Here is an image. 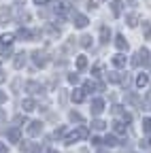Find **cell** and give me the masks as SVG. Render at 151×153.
I'll list each match as a JSON object with an SVG mask.
<instances>
[{"mask_svg": "<svg viewBox=\"0 0 151 153\" xmlns=\"http://www.w3.org/2000/svg\"><path fill=\"white\" fill-rule=\"evenodd\" d=\"M22 106H24V111H28V113H30V111H34V108H36V102H34V100H30V98H26Z\"/></svg>", "mask_w": 151, "mask_h": 153, "instance_id": "17", "label": "cell"}, {"mask_svg": "<svg viewBox=\"0 0 151 153\" xmlns=\"http://www.w3.org/2000/svg\"><path fill=\"white\" fill-rule=\"evenodd\" d=\"M81 47H85V49H87V47H91V36H87V34H85V36H81Z\"/></svg>", "mask_w": 151, "mask_h": 153, "instance_id": "23", "label": "cell"}, {"mask_svg": "<svg viewBox=\"0 0 151 153\" xmlns=\"http://www.w3.org/2000/svg\"><path fill=\"white\" fill-rule=\"evenodd\" d=\"M126 22H128V26H132V28H134V26L138 24V15H136V13H130V15L126 17Z\"/></svg>", "mask_w": 151, "mask_h": 153, "instance_id": "18", "label": "cell"}, {"mask_svg": "<svg viewBox=\"0 0 151 153\" xmlns=\"http://www.w3.org/2000/svg\"><path fill=\"white\" fill-rule=\"evenodd\" d=\"M113 130H115L117 134H123V132H126V126H123V121H115V123H113Z\"/></svg>", "mask_w": 151, "mask_h": 153, "instance_id": "22", "label": "cell"}, {"mask_svg": "<svg viewBox=\"0 0 151 153\" xmlns=\"http://www.w3.org/2000/svg\"><path fill=\"white\" fill-rule=\"evenodd\" d=\"M115 47H117L119 51H123V49H128V41H126L123 36H117V38H115Z\"/></svg>", "mask_w": 151, "mask_h": 153, "instance_id": "14", "label": "cell"}, {"mask_svg": "<svg viewBox=\"0 0 151 153\" xmlns=\"http://www.w3.org/2000/svg\"><path fill=\"white\" fill-rule=\"evenodd\" d=\"M100 38H102V43H109V41H111V30H109L106 26L100 28Z\"/></svg>", "mask_w": 151, "mask_h": 153, "instance_id": "15", "label": "cell"}, {"mask_svg": "<svg viewBox=\"0 0 151 153\" xmlns=\"http://www.w3.org/2000/svg\"><path fill=\"white\" fill-rule=\"evenodd\" d=\"M104 145H106V147H115V145H117L115 136H106V138H104Z\"/></svg>", "mask_w": 151, "mask_h": 153, "instance_id": "25", "label": "cell"}, {"mask_svg": "<svg viewBox=\"0 0 151 153\" xmlns=\"http://www.w3.org/2000/svg\"><path fill=\"white\" fill-rule=\"evenodd\" d=\"M26 87H28V91H30V94H43V85L34 83V81H30V83H28Z\"/></svg>", "mask_w": 151, "mask_h": 153, "instance_id": "11", "label": "cell"}, {"mask_svg": "<svg viewBox=\"0 0 151 153\" xmlns=\"http://www.w3.org/2000/svg\"><path fill=\"white\" fill-rule=\"evenodd\" d=\"M41 132H43V123H41V121H32V123H30V128H28V134H30V136H39Z\"/></svg>", "mask_w": 151, "mask_h": 153, "instance_id": "3", "label": "cell"}, {"mask_svg": "<svg viewBox=\"0 0 151 153\" xmlns=\"http://www.w3.org/2000/svg\"><path fill=\"white\" fill-rule=\"evenodd\" d=\"M143 132H151V119H143Z\"/></svg>", "mask_w": 151, "mask_h": 153, "instance_id": "28", "label": "cell"}, {"mask_svg": "<svg viewBox=\"0 0 151 153\" xmlns=\"http://www.w3.org/2000/svg\"><path fill=\"white\" fill-rule=\"evenodd\" d=\"M19 138H22V132L17 130V128H11L9 130V140L11 143H19Z\"/></svg>", "mask_w": 151, "mask_h": 153, "instance_id": "9", "label": "cell"}, {"mask_svg": "<svg viewBox=\"0 0 151 153\" xmlns=\"http://www.w3.org/2000/svg\"><path fill=\"white\" fill-rule=\"evenodd\" d=\"M145 36H147V38H151V28H147V30H145Z\"/></svg>", "mask_w": 151, "mask_h": 153, "instance_id": "36", "label": "cell"}, {"mask_svg": "<svg viewBox=\"0 0 151 153\" xmlns=\"http://www.w3.org/2000/svg\"><path fill=\"white\" fill-rule=\"evenodd\" d=\"M17 2H24V0H17Z\"/></svg>", "mask_w": 151, "mask_h": 153, "instance_id": "41", "label": "cell"}, {"mask_svg": "<svg viewBox=\"0 0 151 153\" xmlns=\"http://www.w3.org/2000/svg\"><path fill=\"white\" fill-rule=\"evenodd\" d=\"M85 136H87V128H79L77 132L68 134V138H66V145H72V143H77L79 138H85Z\"/></svg>", "mask_w": 151, "mask_h": 153, "instance_id": "1", "label": "cell"}, {"mask_svg": "<svg viewBox=\"0 0 151 153\" xmlns=\"http://www.w3.org/2000/svg\"><path fill=\"white\" fill-rule=\"evenodd\" d=\"M4 81V72H0V83H2Z\"/></svg>", "mask_w": 151, "mask_h": 153, "instance_id": "38", "label": "cell"}, {"mask_svg": "<svg viewBox=\"0 0 151 153\" xmlns=\"http://www.w3.org/2000/svg\"><path fill=\"white\" fill-rule=\"evenodd\" d=\"M68 81H70V83H77V81H79V76H77V74H70V76H68Z\"/></svg>", "mask_w": 151, "mask_h": 153, "instance_id": "31", "label": "cell"}, {"mask_svg": "<svg viewBox=\"0 0 151 153\" xmlns=\"http://www.w3.org/2000/svg\"><path fill=\"white\" fill-rule=\"evenodd\" d=\"M94 89H96V85H94L91 81H87V83L83 85V91H94Z\"/></svg>", "mask_w": 151, "mask_h": 153, "instance_id": "29", "label": "cell"}, {"mask_svg": "<svg viewBox=\"0 0 151 153\" xmlns=\"http://www.w3.org/2000/svg\"><path fill=\"white\" fill-rule=\"evenodd\" d=\"M32 57H34V64H36V66H45V64H47L45 53H41V51H34V53H32Z\"/></svg>", "mask_w": 151, "mask_h": 153, "instance_id": "7", "label": "cell"}, {"mask_svg": "<svg viewBox=\"0 0 151 153\" xmlns=\"http://www.w3.org/2000/svg\"><path fill=\"white\" fill-rule=\"evenodd\" d=\"M128 4H132V7H134V4H136V0H128Z\"/></svg>", "mask_w": 151, "mask_h": 153, "instance_id": "39", "label": "cell"}, {"mask_svg": "<svg viewBox=\"0 0 151 153\" xmlns=\"http://www.w3.org/2000/svg\"><path fill=\"white\" fill-rule=\"evenodd\" d=\"M17 36H19V38H30L32 34H30V30H26V28H22L19 32H17Z\"/></svg>", "mask_w": 151, "mask_h": 153, "instance_id": "27", "label": "cell"}, {"mask_svg": "<svg viewBox=\"0 0 151 153\" xmlns=\"http://www.w3.org/2000/svg\"><path fill=\"white\" fill-rule=\"evenodd\" d=\"M104 111V100H100V98H96L91 102V115H100Z\"/></svg>", "mask_w": 151, "mask_h": 153, "instance_id": "4", "label": "cell"}, {"mask_svg": "<svg viewBox=\"0 0 151 153\" xmlns=\"http://www.w3.org/2000/svg\"><path fill=\"white\" fill-rule=\"evenodd\" d=\"M100 70H102V64H96V66H94V70H91V72H94V76H98V74H100Z\"/></svg>", "mask_w": 151, "mask_h": 153, "instance_id": "30", "label": "cell"}, {"mask_svg": "<svg viewBox=\"0 0 151 153\" xmlns=\"http://www.w3.org/2000/svg\"><path fill=\"white\" fill-rule=\"evenodd\" d=\"M104 126H106V123L100 121V119H94V121H91V128H94V130H104Z\"/></svg>", "mask_w": 151, "mask_h": 153, "instance_id": "24", "label": "cell"}, {"mask_svg": "<svg viewBox=\"0 0 151 153\" xmlns=\"http://www.w3.org/2000/svg\"><path fill=\"white\" fill-rule=\"evenodd\" d=\"M77 68H79V70H83V68H87V57H85V55H81V57H77Z\"/></svg>", "mask_w": 151, "mask_h": 153, "instance_id": "21", "label": "cell"}, {"mask_svg": "<svg viewBox=\"0 0 151 153\" xmlns=\"http://www.w3.org/2000/svg\"><path fill=\"white\" fill-rule=\"evenodd\" d=\"M47 2H49V0H34V4H39V7L41 4H47Z\"/></svg>", "mask_w": 151, "mask_h": 153, "instance_id": "33", "label": "cell"}, {"mask_svg": "<svg viewBox=\"0 0 151 153\" xmlns=\"http://www.w3.org/2000/svg\"><path fill=\"white\" fill-rule=\"evenodd\" d=\"M109 81H111V83H119V81H123V76H121L117 70H113V72H109Z\"/></svg>", "mask_w": 151, "mask_h": 153, "instance_id": "16", "label": "cell"}, {"mask_svg": "<svg viewBox=\"0 0 151 153\" xmlns=\"http://www.w3.org/2000/svg\"><path fill=\"white\" fill-rule=\"evenodd\" d=\"M70 121H77V123H81V121H83V117H81L79 113H74V111H72V113H70Z\"/></svg>", "mask_w": 151, "mask_h": 153, "instance_id": "26", "label": "cell"}, {"mask_svg": "<svg viewBox=\"0 0 151 153\" xmlns=\"http://www.w3.org/2000/svg\"><path fill=\"white\" fill-rule=\"evenodd\" d=\"M13 34L11 32H7V34H2V36H0V45H2V47H11V43H13Z\"/></svg>", "mask_w": 151, "mask_h": 153, "instance_id": "10", "label": "cell"}, {"mask_svg": "<svg viewBox=\"0 0 151 153\" xmlns=\"http://www.w3.org/2000/svg\"><path fill=\"white\" fill-rule=\"evenodd\" d=\"M26 57H28V55H26V51H19V53L15 55V62H13V66H15V68H24V64H26Z\"/></svg>", "mask_w": 151, "mask_h": 153, "instance_id": "5", "label": "cell"}, {"mask_svg": "<svg viewBox=\"0 0 151 153\" xmlns=\"http://www.w3.org/2000/svg\"><path fill=\"white\" fill-rule=\"evenodd\" d=\"M0 153H7V147L4 145H0Z\"/></svg>", "mask_w": 151, "mask_h": 153, "instance_id": "37", "label": "cell"}, {"mask_svg": "<svg viewBox=\"0 0 151 153\" xmlns=\"http://www.w3.org/2000/svg\"><path fill=\"white\" fill-rule=\"evenodd\" d=\"M85 100V91L83 89H74L72 91V102H83Z\"/></svg>", "mask_w": 151, "mask_h": 153, "instance_id": "13", "label": "cell"}, {"mask_svg": "<svg viewBox=\"0 0 151 153\" xmlns=\"http://www.w3.org/2000/svg\"><path fill=\"white\" fill-rule=\"evenodd\" d=\"M72 19H74V26H77V28H85V26L89 24V22H87V17H85V15H79V13H74Z\"/></svg>", "mask_w": 151, "mask_h": 153, "instance_id": "6", "label": "cell"}, {"mask_svg": "<svg viewBox=\"0 0 151 153\" xmlns=\"http://www.w3.org/2000/svg\"><path fill=\"white\" fill-rule=\"evenodd\" d=\"M66 11H68V4H66V2H58V4H55V13L66 15Z\"/></svg>", "mask_w": 151, "mask_h": 153, "instance_id": "20", "label": "cell"}, {"mask_svg": "<svg viewBox=\"0 0 151 153\" xmlns=\"http://www.w3.org/2000/svg\"><path fill=\"white\" fill-rule=\"evenodd\" d=\"M113 64H115L117 68H123V66H126V55H121V53L113 55Z\"/></svg>", "mask_w": 151, "mask_h": 153, "instance_id": "12", "label": "cell"}, {"mask_svg": "<svg viewBox=\"0 0 151 153\" xmlns=\"http://www.w3.org/2000/svg\"><path fill=\"white\" fill-rule=\"evenodd\" d=\"M4 100H7V94H4V91H0V104H2Z\"/></svg>", "mask_w": 151, "mask_h": 153, "instance_id": "35", "label": "cell"}, {"mask_svg": "<svg viewBox=\"0 0 151 153\" xmlns=\"http://www.w3.org/2000/svg\"><path fill=\"white\" fill-rule=\"evenodd\" d=\"M147 83H149V76H147V74H138V76H136V85H138V87H145Z\"/></svg>", "mask_w": 151, "mask_h": 153, "instance_id": "19", "label": "cell"}, {"mask_svg": "<svg viewBox=\"0 0 151 153\" xmlns=\"http://www.w3.org/2000/svg\"><path fill=\"white\" fill-rule=\"evenodd\" d=\"M47 153H58V151H53V149H49V151H47Z\"/></svg>", "mask_w": 151, "mask_h": 153, "instance_id": "40", "label": "cell"}, {"mask_svg": "<svg viewBox=\"0 0 151 153\" xmlns=\"http://www.w3.org/2000/svg\"><path fill=\"white\" fill-rule=\"evenodd\" d=\"M121 7H123L121 0H113V2H111V11H113V15H115V17L121 15Z\"/></svg>", "mask_w": 151, "mask_h": 153, "instance_id": "8", "label": "cell"}, {"mask_svg": "<svg viewBox=\"0 0 151 153\" xmlns=\"http://www.w3.org/2000/svg\"><path fill=\"white\" fill-rule=\"evenodd\" d=\"M4 119H7V113H4L2 108H0V121H4Z\"/></svg>", "mask_w": 151, "mask_h": 153, "instance_id": "34", "label": "cell"}, {"mask_svg": "<svg viewBox=\"0 0 151 153\" xmlns=\"http://www.w3.org/2000/svg\"><path fill=\"white\" fill-rule=\"evenodd\" d=\"M147 62H149V51L147 49H141L134 55V60H132V66H141V64H147Z\"/></svg>", "mask_w": 151, "mask_h": 153, "instance_id": "2", "label": "cell"}, {"mask_svg": "<svg viewBox=\"0 0 151 153\" xmlns=\"http://www.w3.org/2000/svg\"><path fill=\"white\" fill-rule=\"evenodd\" d=\"M2 55H4V57L11 55V47H2Z\"/></svg>", "mask_w": 151, "mask_h": 153, "instance_id": "32", "label": "cell"}]
</instances>
